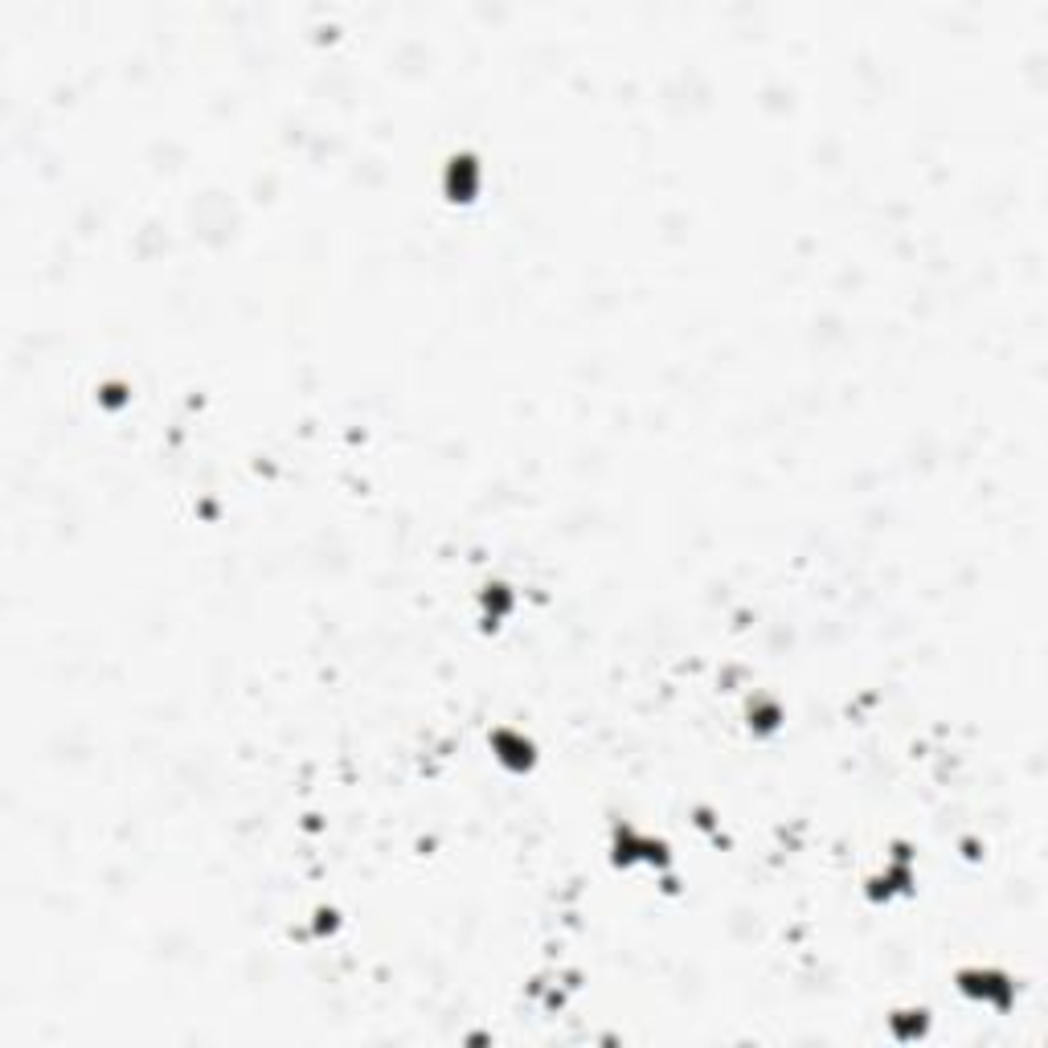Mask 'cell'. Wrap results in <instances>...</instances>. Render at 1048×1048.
<instances>
[{"label": "cell", "mask_w": 1048, "mask_h": 1048, "mask_svg": "<svg viewBox=\"0 0 1048 1048\" xmlns=\"http://www.w3.org/2000/svg\"><path fill=\"white\" fill-rule=\"evenodd\" d=\"M492 746L500 750V762L512 766V770H529V766H533V741L524 737V733L496 729V733H492Z\"/></svg>", "instance_id": "cell-1"}]
</instances>
